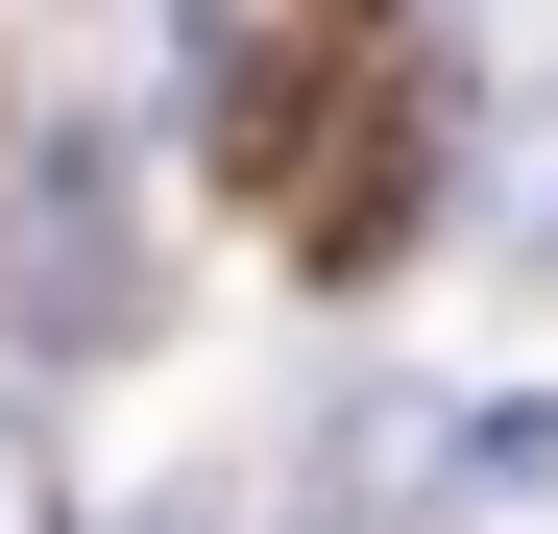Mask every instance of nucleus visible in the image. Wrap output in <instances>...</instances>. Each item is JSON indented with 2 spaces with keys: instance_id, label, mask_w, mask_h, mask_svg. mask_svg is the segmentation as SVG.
I'll return each instance as SVG.
<instances>
[{
  "instance_id": "2",
  "label": "nucleus",
  "mask_w": 558,
  "mask_h": 534,
  "mask_svg": "<svg viewBox=\"0 0 558 534\" xmlns=\"http://www.w3.org/2000/svg\"><path fill=\"white\" fill-rule=\"evenodd\" d=\"M0 534H73V486H49V437L0 413Z\"/></svg>"
},
{
  "instance_id": "1",
  "label": "nucleus",
  "mask_w": 558,
  "mask_h": 534,
  "mask_svg": "<svg viewBox=\"0 0 558 534\" xmlns=\"http://www.w3.org/2000/svg\"><path fill=\"white\" fill-rule=\"evenodd\" d=\"M0 340H146V219H122V122H49L0 170Z\"/></svg>"
}]
</instances>
